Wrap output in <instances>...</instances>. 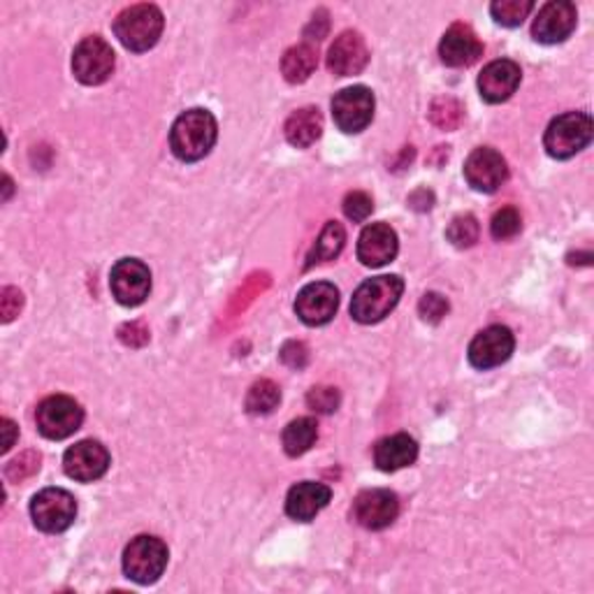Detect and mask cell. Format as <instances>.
<instances>
[{
	"label": "cell",
	"instance_id": "6da1fadb",
	"mask_svg": "<svg viewBox=\"0 0 594 594\" xmlns=\"http://www.w3.org/2000/svg\"><path fill=\"white\" fill-rule=\"evenodd\" d=\"M218 138V126L212 111L193 107L177 117L170 130L173 154L183 163H195L207 156Z\"/></svg>",
	"mask_w": 594,
	"mask_h": 594
},
{
	"label": "cell",
	"instance_id": "7a4b0ae2",
	"mask_svg": "<svg viewBox=\"0 0 594 594\" xmlns=\"http://www.w3.org/2000/svg\"><path fill=\"white\" fill-rule=\"evenodd\" d=\"M402 293L404 278L397 274H381L375 278H367L351 297L353 321H358L363 325L383 321L385 316L400 305Z\"/></svg>",
	"mask_w": 594,
	"mask_h": 594
},
{
	"label": "cell",
	"instance_id": "3957f363",
	"mask_svg": "<svg viewBox=\"0 0 594 594\" xmlns=\"http://www.w3.org/2000/svg\"><path fill=\"white\" fill-rule=\"evenodd\" d=\"M163 26H165L163 12L156 5L140 3L126 8L115 19V35L128 51L142 54L156 47V43L161 40Z\"/></svg>",
	"mask_w": 594,
	"mask_h": 594
},
{
	"label": "cell",
	"instance_id": "277c9868",
	"mask_svg": "<svg viewBox=\"0 0 594 594\" xmlns=\"http://www.w3.org/2000/svg\"><path fill=\"white\" fill-rule=\"evenodd\" d=\"M170 550L163 544V538L140 534L123 550V573L138 585L156 583L165 567Z\"/></svg>",
	"mask_w": 594,
	"mask_h": 594
},
{
	"label": "cell",
	"instance_id": "5b68a950",
	"mask_svg": "<svg viewBox=\"0 0 594 594\" xmlns=\"http://www.w3.org/2000/svg\"><path fill=\"white\" fill-rule=\"evenodd\" d=\"M592 142V119L585 111H567L555 117L546 128L544 146L548 156L557 161L573 158Z\"/></svg>",
	"mask_w": 594,
	"mask_h": 594
},
{
	"label": "cell",
	"instance_id": "8992f818",
	"mask_svg": "<svg viewBox=\"0 0 594 594\" xmlns=\"http://www.w3.org/2000/svg\"><path fill=\"white\" fill-rule=\"evenodd\" d=\"M31 518L40 532L61 534L78 518V501L63 488H45L31 501Z\"/></svg>",
	"mask_w": 594,
	"mask_h": 594
},
{
	"label": "cell",
	"instance_id": "52a82bcc",
	"mask_svg": "<svg viewBox=\"0 0 594 594\" xmlns=\"http://www.w3.org/2000/svg\"><path fill=\"white\" fill-rule=\"evenodd\" d=\"M35 423L45 439L61 441L80 430L84 423V408L68 395H51L37 406Z\"/></svg>",
	"mask_w": 594,
	"mask_h": 594
},
{
	"label": "cell",
	"instance_id": "ba28073f",
	"mask_svg": "<svg viewBox=\"0 0 594 594\" xmlns=\"http://www.w3.org/2000/svg\"><path fill=\"white\" fill-rule=\"evenodd\" d=\"M117 59L115 49L109 47L107 40L100 35H88L84 40L74 47L72 54V72L82 84L86 86H98L107 82L115 72Z\"/></svg>",
	"mask_w": 594,
	"mask_h": 594
},
{
	"label": "cell",
	"instance_id": "9c48e42d",
	"mask_svg": "<svg viewBox=\"0 0 594 594\" xmlns=\"http://www.w3.org/2000/svg\"><path fill=\"white\" fill-rule=\"evenodd\" d=\"M375 93L367 86H348L332 98V117L344 133H363L375 119Z\"/></svg>",
	"mask_w": 594,
	"mask_h": 594
},
{
	"label": "cell",
	"instance_id": "30bf717a",
	"mask_svg": "<svg viewBox=\"0 0 594 594\" xmlns=\"http://www.w3.org/2000/svg\"><path fill=\"white\" fill-rule=\"evenodd\" d=\"M109 288L123 307H140L152 293V272L138 258H121L109 272Z\"/></svg>",
	"mask_w": 594,
	"mask_h": 594
},
{
	"label": "cell",
	"instance_id": "8fae6325",
	"mask_svg": "<svg viewBox=\"0 0 594 594\" xmlns=\"http://www.w3.org/2000/svg\"><path fill=\"white\" fill-rule=\"evenodd\" d=\"M464 179L478 193H495L509 179V165L490 146H478L464 161Z\"/></svg>",
	"mask_w": 594,
	"mask_h": 594
},
{
	"label": "cell",
	"instance_id": "7c38bea8",
	"mask_svg": "<svg viewBox=\"0 0 594 594\" xmlns=\"http://www.w3.org/2000/svg\"><path fill=\"white\" fill-rule=\"evenodd\" d=\"M575 24H579V12H575L573 3H569V0H550L538 10L532 24V35L542 45H560L575 31Z\"/></svg>",
	"mask_w": 594,
	"mask_h": 594
},
{
	"label": "cell",
	"instance_id": "4fadbf2b",
	"mask_svg": "<svg viewBox=\"0 0 594 594\" xmlns=\"http://www.w3.org/2000/svg\"><path fill=\"white\" fill-rule=\"evenodd\" d=\"M400 515V499L393 490H365L353 501V520L365 530H385Z\"/></svg>",
	"mask_w": 594,
	"mask_h": 594
},
{
	"label": "cell",
	"instance_id": "5bb4252c",
	"mask_svg": "<svg viewBox=\"0 0 594 594\" xmlns=\"http://www.w3.org/2000/svg\"><path fill=\"white\" fill-rule=\"evenodd\" d=\"M340 309V290L334 284L328 282H313L307 284L295 300V313L302 323L316 328L325 325L334 319V313Z\"/></svg>",
	"mask_w": 594,
	"mask_h": 594
},
{
	"label": "cell",
	"instance_id": "9a60e30c",
	"mask_svg": "<svg viewBox=\"0 0 594 594\" xmlns=\"http://www.w3.org/2000/svg\"><path fill=\"white\" fill-rule=\"evenodd\" d=\"M515 348V337L507 325H490L480 330L470 344L467 358L476 369H492L504 365Z\"/></svg>",
	"mask_w": 594,
	"mask_h": 594
},
{
	"label": "cell",
	"instance_id": "2e32d148",
	"mask_svg": "<svg viewBox=\"0 0 594 594\" xmlns=\"http://www.w3.org/2000/svg\"><path fill=\"white\" fill-rule=\"evenodd\" d=\"M63 470L72 480L93 483L107 474L109 453L105 445L96 439L78 441L63 455Z\"/></svg>",
	"mask_w": 594,
	"mask_h": 594
},
{
	"label": "cell",
	"instance_id": "e0dca14e",
	"mask_svg": "<svg viewBox=\"0 0 594 594\" xmlns=\"http://www.w3.org/2000/svg\"><path fill=\"white\" fill-rule=\"evenodd\" d=\"M520 80H523L520 66L509 59H499L488 63L478 74V93L486 103L499 105L513 96L520 86Z\"/></svg>",
	"mask_w": 594,
	"mask_h": 594
},
{
	"label": "cell",
	"instance_id": "ac0fdd59",
	"mask_svg": "<svg viewBox=\"0 0 594 594\" xmlns=\"http://www.w3.org/2000/svg\"><path fill=\"white\" fill-rule=\"evenodd\" d=\"M369 63V49L358 31H344L328 51V68L337 78L360 74Z\"/></svg>",
	"mask_w": 594,
	"mask_h": 594
},
{
	"label": "cell",
	"instance_id": "d6986e66",
	"mask_svg": "<svg viewBox=\"0 0 594 594\" xmlns=\"http://www.w3.org/2000/svg\"><path fill=\"white\" fill-rule=\"evenodd\" d=\"M400 251L397 233L388 223H371L358 239V260L365 268H383L393 263Z\"/></svg>",
	"mask_w": 594,
	"mask_h": 594
},
{
	"label": "cell",
	"instance_id": "ffe728a7",
	"mask_svg": "<svg viewBox=\"0 0 594 594\" xmlns=\"http://www.w3.org/2000/svg\"><path fill=\"white\" fill-rule=\"evenodd\" d=\"M439 56L449 68H467L483 56V43L467 24H453L441 37Z\"/></svg>",
	"mask_w": 594,
	"mask_h": 594
},
{
	"label": "cell",
	"instance_id": "44dd1931",
	"mask_svg": "<svg viewBox=\"0 0 594 594\" xmlns=\"http://www.w3.org/2000/svg\"><path fill=\"white\" fill-rule=\"evenodd\" d=\"M332 499V490L323 483L302 480L288 490L286 497V513L288 518L297 520V523H309L319 515Z\"/></svg>",
	"mask_w": 594,
	"mask_h": 594
},
{
	"label": "cell",
	"instance_id": "7402d4cb",
	"mask_svg": "<svg viewBox=\"0 0 594 594\" xmlns=\"http://www.w3.org/2000/svg\"><path fill=\"white\" fill-rule=\"evenodd\" d=\"M418 458V443L408 435H390L377 441L375 445V462L381 472H397L412 467Z\"/></svg>",
	"mask_w": 594,
	"mask_h": 594
},
{
	"label": "cell",
	"instance_id": "603a6c76",
	"mask_svg": "<svg viewBox=\"0 0 594 594\" xmlns=\"http://www.w3.org/2000/svg\"><path fill=\"white\" fill-rule=\"evenodd\" d=\"M286 140L297 146V148H307L323 133V117L319 107H302L293 111L284 126Z\"/></svg>",
	"mask_w": 594,
	"mask_h": 594
},
{
	"label": "cell",
	"instance_id": "cb8c5ba5",
	"mask_svg": "<svg viewBox=\"0 0 594 594\" xmlns=\"http://www.w3.org/2000/svg\"><path fill=\"white\" fill-rule=\"evenodd\" d=\"M316 66H319V51H316V47L309 43L290 47L282 59V72L286 82L290 84L307 82L313 74Z\"/></svg>",
	"mask_w": 594,
	"mask_h": 594
},
{
	"label": "cell",
	"instance_id": "d4e9b609",
	"mask_svg": "<svg viewBox=\"0 0 594 594\" xmlns=\"http://www.w3.org/2000/svg\"><path fill=\"white\" fill-rule=\"evenodd\" d=\"M316 439H319V423H316L313 418L309 416H302V418H295L286 425L284 430V451L286 455L290 458H300L305 455L307 451H311V445L316 443Z\"/></svg>",
	"mask_w": 594,
	"mask_h": 594
},
{
	"label": "cell",
	"instance_id": "484cf974",
	"mask_svg": "<svg viewBox=\"0 0 594 594\" xmlns=\"http://www.w3.org/2000/svg\"><path fill=\"white\" fill-rule=\"evenodd\" d=\"M344 241H346V233H344V226L337 221H328L325 228L321 230L319 239H316V245L307 258V268L316 265V263H328V260H334L342 249H344Z\"/></svg>",
	"mask_w": 594,
	"mask_h": 594
},
{
	"label": "cell",
	"instance_id": "4316f807",
	"mask_svg": "<svg viewBox=\"0 0 594 594\" xmlns=\"http://www.w3.org/2000/svg\"><path fill=\"white\" fill-rule=\"evenodd\" d=\"M282 402V390L270 379H260L249 388L247 412L253 416H268Z\"/></svg>",
	"mask_w": 594,
	"mask_h": 594
},
{
	"label": "cell",
	"instance_id": "83f0119b",
	"mask_svg": "<svg viewBox=\"0 0 594 594\" xmlns=\"http://www.w3.org/2000/svg\"><path fill=\"white\" fill-rule=\"evenodd\" d=\"M532 10H534L532 0H495L490 5V14L495 22L507 28H515L523 24Z\"/></svg>",
	"mask_w": 594,
	"mask_h": 594
},
{
	"label": "cell",
	"instance_id": "f1b7e54d",
	"mask_svg": "<svg viewBox=\"0 0 594 594\" xmlns=\"http://www.w3.org/2000/svg\"><path fill=\"white\" fill-rule=\"evenodd\" d=\"M445 237L453 247L458 249H470L478 241V221L472 214H460L451 221L449 230H445Z\"/></svg>",
	"mask_w": 594,
	"mask_h": 594
},
{
	"label": "cell",
	"instance_id": "f546056e",
	"mask_svg": "<svg viewBox=\"0 0 594 594\" xmlns=\"http://www.w3.org/2000/svg\"><path fill=\"white\" fill-rule=\"evenodd\" d=\"M523 228V218H520V212L515 207H501L499 212H495L492 221H490V235L497 241L511 239Z\"/></svg>",
	"mask_w": 594,
	"mask_h": 594
},
{
	"label": "cell",
	"instance_id": "4dcf8cb0",
	"mask_svg": "<svg viewBox=\"0 0 594 594\" xmlns=\"http://www.w3.org/2000/svg\"><path fill=\"white\" fill-rule=\"evenodd\" d=\"M340 402H342L340 390L332 388V385H316V388L309 390V395H307V404H309L311 412H316V414L337 412Z\"/></svg>",
	"mask_w": 594,
	"mask_h": 594
},
{
	"label": "cell",
	"instance_id": "1f68e13d",
	"mask_svg": "<svg viewBox=\"0 0 594 594\" xmlns=\"http://www.w3.org/2000/svg\"><path fill=\"white\" fill-rule=\"evenodd\" d=\"M430 119L439 128L451 130V128H455L462 121V107L453 98H437L432 103V109H430Z\"/></svg>",
	"mask_w": 594,
	"mask_h": 594
},
{
	"label": "cell",
	"instance_id": "d6a6232c",
	"mask_svg": "<svg viewBox=\"0 0 594 594\" xmlns=\"http://www.w3.org/2000/svg\"><path fill=\"white\" fill-rule=\"evenodd\" d=\"M451 305L441 293H425L418 302L420 319L427 323H439L445 313H449Z\"/></svg>",
	"mask_w": 594,
	"mask_h": 594
},
{
	"label": "cell",
	"instance_id": "836d02e7",
	"mask_svg": "<svg viewBox=\"0 0 594 594\" xmlns=\"http://www.w3.org/2000/svg\"><path fill=\"white\" fill-rule=\"evenodd\" d=\"M375 212V202H371V198L363 191H353L344 198V214L356 221V223H363L369 218V214Z\"/></svg>",
	"mask_w": 594,
	"mask_h": 594
},
{
	"label": "cell",
	"instance_id": "e575fe53",
	"mask_svg": "<svg viewBox=\"0 0 594 594\" xmlns=\"http://www.w3.org/2000/svg\"><path fill=\"white\" fill-rule=\"evenodd\" d=\"M37 470H40V455H37V453H24L22 458H16V460H12L8 464L5 474H8L10 480H24L31 474H35Z\"/></svg>",
	"mask_w": 594,
	"mask_h": 594
},
{
	"label": "cell",
	"instance_id": "d590c367",
	"mask_svg": "<svg viewBox=\"0 0 594 594\" xmlns=\"http://www.w3.org/2000/svg\"><path fill=\"white\" fill-rule=\"evenodd\" d=\"M24 307V295L19 288H3V293H0V313H3V323H10L14 321L19 311H22Z\"/></svg>",
	"mask_w": 594,
	"mask_h": 594
},
{
	"label": "cell",
	"instance_id": "8d00e7d4",
	"mask_svg": "<svg viewBox=\"0 0 594 594\" xmlns=\"http://www.w3.org/2000/svg\"><path fill=\"white\" fill-rule=\"evenodd\" d=\"M307 358H309V353L302 342H288L282 348V360L293 369H302L307 365Z\"/></svg>",
	"mask_w": 594,
	"mask_h": 594
},
{
	"label": "cell",
	"instance_id": "74e56055",
	"mask_svg": "<svg viewBox=\"0 0 594 594\" xmlns=\"http://www.w3.org/2000/svg\"><path fill=\"white\" fill-rule=\"evenodd\" d=\"M0 425H3V453H8L14 441H16V435H19V427L10 420V418H3L0 420Z\"/></svg>",
	"mask_w": 594,
	"mask_h": 594
},
{
	"label": "cell",
	"instance_id": "f35d334b",
	"mask_svg": "<svg viewBox=\"0 0 594 594\" xmlns=\"http://www.w3.org/2000/svg\"><path fill=\"white\" fill-rule=\"evenodd\" d=\"M3 181H5V200H8V198H10V193H12V179L5 175V179H3Z\"/></svg>",
	"mask_w": 594,
	"mask_h": 594
}]
</instances>
